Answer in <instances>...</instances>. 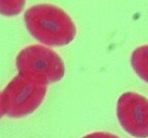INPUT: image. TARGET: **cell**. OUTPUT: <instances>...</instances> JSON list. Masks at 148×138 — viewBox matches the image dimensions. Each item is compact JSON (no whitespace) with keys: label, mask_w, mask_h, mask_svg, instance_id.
Wrapping results in <instances>:
<instances>
[{"label":"cell","mask_w":148,"mask_h":138,"mask_svg":"<svg viewBox=\"0 0 148 138\" xmlns=\"http://www.w3.org/2000/svg\"><path fill=\"white\" fill-rule=\"evenodd\" d=\"M4 110H3V106H2V100H1V93H0V118H2L4 116Z\"/></svg>","instance_id":"obj_8"},{"label":"cell","mask_w":148,"mask_h":138,"mask_svg":"<svg viewBox=\"0 0 148 138\" xmlns=\"http://www.w3.org/2000/svg\"><path fill=\"white\" fill-rule=\"evenodd\" d=\"M131 64L137 75L148 83V44L139 46L133 51Z\"/></svg>","instance_id":"obj_5"},{"label":"cell","mask_w":148,"mask_h":138,"mask_svg":"<svg viewBox=\"0 0 148 138\" xmlns=\"http://www.w3.org/2000/svg\"><path fill=\"white\" fill-rule=\"evenodd\" d=\"M118 122L127 133L136 138H148V99L136 92H125L116 104Z\"/></svg>","instance_id":"obj_4"},{"label":"cell","mask_w":148,"mask_h":138,"mask_svg":"<svg viewBox=\"0 0 148 138\" xmlns=\"http://www.w3.org/2000/svg\"><path fill=\"white\" fill-rule=\"evenodd\" d=\"M18 73L39 81L45 85L60 81L64 77L65 66L60 55L42 45H30L16 56Z\"/></svg>","instance_id":"obj_3"},{"label":"cell","mask_w":148,"mask_h":138,"mask_svg":"<svg viewBox=\"0 0 148 138\" xmlns=\"http://www.w3.org/2000/svg\"><path fill=\"white\" fill-rule=\"evenodd\" d=\"M26 27L35 39L47 46H64L76 36V27L62 8L51 4H38L27 9Z\"/></svg>","instance_id":"obj_1"},{"label":"cell","mask_w":148,"mask_h":138,"mask_svg":"<svg viewBox=\"0 0 148 138\" xmlns=\"http://www.w3.org/2000/svg\"><path fill=\"white\" fill-rule=\"evenodd\" d=\"M26 0H0V14L12 16L20 14Z\"/></svg>","instance_id":"obj_6"},{"label":"cell","mask_w":148,"mask_h":138,"mask_svg":"<svg viewBox=\"0 0 148 138\" xmlns=\"http://www.w3.org/2000/svg\"><path fill=\"white\" fill-rule=\"evenodd\" d=\"M81 138H119L117 135L107 132H92L88 135H84Z\"/></svg>","instance_id":"obj_7"},{"label":"cell","mask_w":148,"mask_h":138,"mask_svg":"<svg viewBox=\"0 0 148 138\" xmlns=\"http://www.w3.org/2000/svg\"><path fill=\"white\" fill-rule=\"evenodd\" d=\"M46 86L18 73L1 92L4 114L10 118H23L33 114L45 97Z\"/></svg>","instance_id":"obj_2"}]
</instances>
